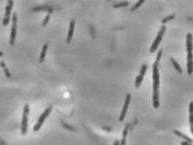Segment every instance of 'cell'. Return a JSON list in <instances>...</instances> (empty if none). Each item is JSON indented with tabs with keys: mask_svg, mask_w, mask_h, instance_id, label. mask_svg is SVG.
Instances as JSON below:
<instances>
[{
	"mask_svg": "<svg viewBox=\"0 0 193 145\" xmlns=\"http://www.w3.org/2000/svg\"><path fill=\"white\" fill-rule=\"evenodd\" d=\"M159 84H160L159 70L158 68H153V105L155 108H158L160 106Z\"/></svg>",
	"mask_w": 193,
	"mask_h": 145,
	"instance_id": "obj_1",
	"label": "cell"
},
{
	"mask_svg": "<svg viewBox=\"0 0 193 145\" xmlns=\"http://www.w3.org/2000/svg\"><path fill=\"white\" fill-rule=\"evenodd\" d=\"M166 29H167L166 26H162V27H161L159 32L157 33V35H156V37H155L154 42H153V44H152L151 47H150V53H155V52L157 50V48H158V46H159V44H160L162 39H163V37H164V35H165Z\"/></svg>",
	"mask_w": 193,
	"mask_h": 145,
	"instance_id": "obj_2",
	"label": "cell"
},
{
	"mask_svg": "<svg viewBox=\"0 0 193 145\" xmlns=\"http://www.w3.org/2000/svg\"><path fill=\"white\" fill-rule=\"evenodd\" d=\"M187 72L189 75L193 73V53L192 51H187Z\"/></svg>",
	"mask_w": 193,
	"mask_h": 145,
	"instance_id": "obj_8",
	"label": "cell"
},
{
	"mask_svg": "<svg viewBox=\"0 0 193 145\" xmlns=\"http://www.w3.org/2000/svg\"><path fill=\"white\" fill-rule=\"evenodd\" d=\"M144 3V0H140V1H138L133 6H132V8H131V11H135L138 7H140L141 6V5H143Z\"/></svg>",
	"mask_w": 193,
	"mask_h": 145,
	"instance_id": "obj_17",
	"label": "cell"
},
{
	"mask_svg": "<svg viewBox=\"0 0 193 145\" xmlns=\"http://www.w3.org/2000/svg\"><path fill=\"white\" fill-rule=\"evenodd\" d=\"M147 71V65H143L142 67H141V71H140V74L136 77V80H135V86L136 87H139L143 80V76L145 74V72Z\"/></svg>",
	"mask_w": 193,
	"mask_h": 145,
	"instance_id": "obj_9",
	"label": "cell"
},
{
	"mask_svg": "<svg viewBox=\"0 0 193 145\" xmlns=\"http://www.w3.org/2000/svg\"><path fill=\"white\" fill-rule=\"evenodd\" d=\"M162 54H163V50L160 49L158 51V53L156 55V58H155V61L154 63V65H153V68H158V65H159V62H160V59L162 57Z\"/></svg>",
	"mask_w": 193,
	"mask_h": 145,
	"instance_id": "obj_14",
	"label": "cell"
},
{
	"mask_svg": "<svg viewBox=\"0 0 193 145\" xmlns=\"http://www.w3.org/2000/svg\"><path fill=\"white\" fill-rule=\"evenodd\" d=\"M49 20H50V15H47V16L45 17V18H44L43 22H42V26H46V25H47V23L49 22Z\"/></svg>",
	"mask_w": 193,
	"mask_h": 145,
	"instance_id": "obj_19",
	"label": "cell"
},
{
	"mask_svg": "<svg viewBox=\"0 0 193 145\" xmlns=\"http://www.w3.org/2000/svg\"><path fill=\"white\" fill-rule=\"evenodd\" d=\"M129 5V2H121V3H118V4H114L113 5V7L114 8H119V7H123V6H127Z\"/></svg>",
	"mask_w": 193,
	"mask_h": 145,
	"instance_id": "obj_16",
	"label": "cell"
},
{
	"mask_svg": "<svg viewBox=\"0 0 193 145\" xmlns=\"http://www.w3.org/2000/svg\"><path fill=\"white\" fill-rule=\"evenodd\" d=\"M1 56H3V53H2V52H0V57H1Z\"/></svg>",
	"mask_w": 193,
	"mask_h": 145,
	"instance_id": "obj_23",
	"label": "cell"
},
{
	"mask_svg": "<svg viewBox=\"0 0 193 145\" xmlns=\"http://www.w3.org/2000/svg\"><path fill=\"white\" fill-rule=\"evenodd\" d=\"M13 5H14V2L11 1V0L7 2V5L6 6V10H5V17H4V19H3V25L4 26H6L9 23L10 15H11V10H12Z\"/></svg>",
	"mask_w": 193,
	"mask_h": 145,
	"instance_id": "obj_6",
	"label": "cell"
},
{
	"mask_svg": "<svg viewBox=\"0 0 193 145\" xmlns=\"http://www.w3.org/2000/svg\"><path fill=\"white\" fill-rule=\"evenodd\" d=\"M113 145H120V141L116 140V141L114 142V143H113Z\"/></svg>",
	"mask_w": 193,
	"mask_h": 145,
	"instance_id": "obj_22",
	"label": "cell"
},
{
	"mask_svg": "<svg viewBox=\"0 0 193 145\" xmlns=\"http://www.w3.org/2000/svg\"><path fill=\"white\" fill-rule=\"evenodd\" d=\"M52 109H53V107H52V106H50V107H48V108L44 110V112L41 115V117L39 118V120H38L37 123H36V124H35V126L33 127V131H38L42 128V126L43 125V123H44L45 120L48 118V116H49V115H50V113L52 112Z\"/></svg>",
	"mask_w": 193,
	"mask_h": 145,
	"instance_id": "obj_4",
	"label": "cell"
},
{
	"mask_svg": "<svg viewBox=\"0 0 193 145\" xmlns=\"http://www.w3.org/2000/svg\"><path fill=\"white\" fill-rule=\"evenodd\" d=\"M189 120H190V128H191V132L193 134V101L190 103V116H189Z\"/></svg>",
	"mask_w": 193,
	"mask_h": 145,
	"instance_id": "obj_11",
	"label": "cell"
},
{
	"mask_svg": "<svg viewBox=\"0 0 193 145\" xmlns=\"http://www.w3.org/2000/svg\"><path fill=\"white\" fill-rule=\"evenodd\" d=\"M17 22H18V17L17 14L14 13L12 17V27H11V32H10V45H14L17 36Z\"/></svg>",
	"mask_w": 193,
	"mask_h": 145,
	"instance_id": "obj_5",
	"label": "cell"
},
{
	"mask_svg": "<svg viewBox=\"0 0 193 145\" xmlns=\"http://www.w3.org/2000/svg\"><path fill=\"white\" fill-rule=\"evenodd\" d=\"M47 49H48V44L45 43L43 46H42V53H41V56H40V63L42 64L44 59H45V56H46V53H47Z\"/></svg>",
	"mask_w": 193,
	"mask_h": 145,
	"instance_id": "obj_13",
	"label": "cell"
},
{
	"mask_svg": "<svg viewBox=\"0 0 193 145\" xmlns=\"http://www.w3.org/2000/svg\"><path fill=\"white\" fill-rule=\"evenodd\" d=\"M174 18H175V15H170V16L165 18L164 19H162V23L165 24V23H167V21H169V20H171V19H174Z\"/></svg>",
	"mask_w": 193,
	"mask_h": 145,
	"instance_id": "obj_18",
	"label": "cell"
},
{
	"mask_svg": "<svg viewBox=\"0 0 193 145\" xmlns=\"http://www.w3.org/2000/svg\"><path fill=\"white\" fill-rule=\"evenodd\" d=\"M74 26H75V20L72 19L70 21V25H69V29H68V34H67V38H66V42L70 43L72 39H73V35H74Z\"/></svg>",
	"mask_w": 193,
	"mask_h": 145,
	"instance_id": "obj_10",
	"label": "cell"
},
{
	"mask_svg": "<svg viewBox=\"0 0 193 145\" xmlns=\"http://www.w3.org/2000/svg\"><path fill=\"white\" fill-rule=\"evenodd\" d=\"M180 144L181 145H193V144H191V143H190L184 142V141H183V142H181V143H180Z\"/></svg>",
	"mask_w": 193,
	"mask_h": 145,
	"instance_id": "obj_21",
	"label": "cell"
},
{
	"mask_svg": "<svg viewBox=\"0 0 193 145\" xmlns=\"http://www.w3.org/2000/svg\"><path fill=\"white\" fill-rule=\"evenodd\" d=\"M45 10V9H48V7L47 6H44V7H37V8H33V10H35V11H37V10Z\"/></svg>",
	"mask_w": 193,
	"mask_h": 145,
	"instance_id": "obj_20",
	"label": "cell"
},
{
	"mask_svg": "<svg viewBox=\"0 0 193 145\" xmlns=\"http://www.w3.org/2000/svg\"><path fill=\"white\" fill-rule=\"evenodd\" d=\"M170 62L172 63V65L175 67V69H176L178 72H179V73H182V72H183V71H182V68H181V66L179 65V63H178V62H177V61L174 59V58H171V59H170Z\"/></svg>",
	"mask_w": 193,
	"mask_h": 145,
	"instance_id": "obj_15",
	"label": "cell"
},
{
	"mask_svg": "<svg viewBox=\"0 0 193 145\" xmlns=\"http://www.w3.org/2000/svg\"><path fill=\"white\" fill-rule=\"evenodd\" d=\"M174 133L177 135V136H179V137H180V138H182L183 140H184V142H187V143H191L193 144V141L190 138V137H188V136H186L185 134H183L182 132H180V131H177V130H175L174 131Z\"/></svg>",
	"mask_w": 193,
	"mask_h": 145,
	"instance_id": "obj_12",
	"label": "cell"
},
{
	"mask_svg": "<svg viewBox=\"0 0 193 145\" xmlns=\"http://www.w3.org/2000/svg\"><path fill=\"white\" fill-rule=\"evenodd\" d=\"M29 113H30V106L25 105L23 109V116L21 121V134L26 135L28 131V120H29Z\"/></svg>",
	"mask_w": 193,
	"mask_h": 145,
	"instance_id": "obj_3",
	"label": "cell"
},
{
	"mask_svg": "<svg viewBox=\"0 0 193 145\" xmlns=\"http://www.w3.org/2000/svg\"><path fill=\"white\" fill-rule=\"evenodd\" d=\"M130 102H131V94H127L126 95V97H125V102H124V105H123V108L122 110V113H121V116H120V121H123V120L125 119V116H126V113L128 111L129 105H130Z\"/></svg>",
	"mask_w": 193,
	"mask_h": 145,
	"instance_id": "obj_7",
	"label": "cell"
}]
</instances>
